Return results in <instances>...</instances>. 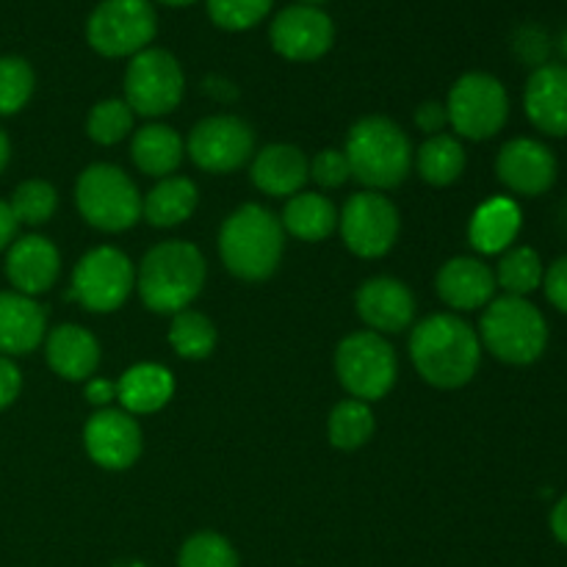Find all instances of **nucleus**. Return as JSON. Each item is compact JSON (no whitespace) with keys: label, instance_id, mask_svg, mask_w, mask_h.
<instances>
[{"label":"nucleus","instance_id":"obj_1","mask_svg":"<svg viewBox=\"0 0 567 567\" xmlns=\"http://www.w3.org/2000/svg\"><path fill=\"white\" fill-rule=\"evenodd\" d=\"M408 349L421 380L441 391L468 385L482 363L480 332L457 313H432L410 327Z\"/></svg>","mask_w":567,"mask_h":567},{"label":"nucleus","instance_id":"obj_2","mask_svg":"<svg viewBox=\"0 0 567 567\" xmlns=\"http://www.w3.org/2000/svg\"><path fill=\"white\" fill-rule=\"evenodd\" d=\"M208 266L192 241H161L147 249L136 269V291L147 310L175 316L203 293Z\"/></svg>","mask_w":567,"mask_h":567},{"label":"nucleus","instance_id":"obj_3","mask_svg":"<svg viewBox=\"0 0 567 567\" xmlns=\"http://www.w3.org/2000/svg\"><path fill=\"white\" fill-rule=\"evenodd\" d=\"M343 155L349 172L365 192L402 186L413 172L415 150L408 131L388 116H363L347 133Z\"/></svg>","mask_w":567,"mask_h":567},{"label":"nucleus","instance_id":"obj_4","mask_svg":"<svg viewBox=\"0 0 567 567\" xmlns=\"http://www.w3.org/2000/svg\"><path fill=\"white\" fill-rule=\"evenodd\" d=\"M286 230L280 216L264 205H241L219 227V255L225 269L244 282H264L280 266Z\"/></svg>","mask_w":567,"mask_h":567},{"label":"nucleus","instance_id":"obj_5","mask_svg":"<svg viewBox=\"0 0 567 567\" xmlns=\"http://www.w3.org/2000/svg\"><path fill=\"white\" fill-rule=\"evenodd\" d=\"M480 341L487 352L507 365H529L548 347V321L526 297H498L485 308Z\"/></svg>","mask_w":567,"mask_h":567},{"label":"nucleus","instance_id":"obj_6","mask_svg":"<svg viewBox=\"0 0 567 567\" xmlns=\"http://www.w3.org/2000/svg\"><path fill=\"white\" fill-rule=\"evenodd\" d=\"M75 208L94 230L125 233L142 219V194L125 169L92 164L75 181Z\"/></svg>","mask_w":567,"mask_h":567},{"label":"nucleus","instance_id":"obj_7","mask_svg":"<svg viewBox=\"0 0 567 567\" xmlns=\"http://www.w3.org/2000/svg\"><path fill=\"white\" fill-rule=\"evenodd\" d=\"M336 374L352 399L380 402L396 385L399 358L380 332H349L336 349Z\"/></svg>","mask_w":567,"mask_h":567},{"label":"nucleus","instance_id":"obj_8","mask_svg":"<svg viewBox=\"0 0 567 567\" xmlns=\"http://www.w3.org/2000/svg\"><path fill=\"white\" fill-rule=\"evenodd\" d=\"M158 17L150 0H100L86 20V42L105 59H133L153 48Z\"/></svg>","mask_w":567,"mask_h":567},{"label":"nucleus","instance_id":"obj_9","mask_svg":"<svg viewBox=\"0 0 567 567\" xmlns=\"http://www.w3.org/2000/svg\"><path fill=\"white\" fill-rule=\"evenodd\" d=\"M446 114L449 127L457 133V138L485 142L507 125V89L491 72H465L449 89Z\"/></svg>","mask_w":567,"mask_h":567},{"label":"nucleus","instance_id":"obj_10","mask_svg":"<svg viewBox=\"0 0 567 567\" xmlns=\"http://www.w3.org/2000/svg\"><path fill=\"white\" fill-rule=\"evenodd\" d=\"M186 92L183 66L169 50L147 48L131 59L125 70V103L133 114L158 120L181 105Z\"/></svg>","mask_w":567,"mask_h":567},{"label":"nucleus","instance_id":"obj_11","mask_svg":"<svg viewBox=\"0 0 567 567\" xmlns=\"http://www.w3.org/2000/svg\"><path fill=\"white\" fill-rule=\"evenodd\" d=\"M72 297L92 313H114L136 288V266L122 249L94 247L72 269Z\"/></svg>","mask_w":567,"mask_h":567},{"label":"nucleus","instance_id":"obj_12","mask_svg":"<svg viewBox=\"0 0 567 567\" xmlns=\"http://www.w3.org/2000/svg\"><path fill=\"white\" fill-rule=\"evenodd\" d=\"M338 230L352 255L365 260L385 258L396 244L402 219L393 199L380 192H358L343 203L338 214Z\"/></svg>","mask_w":567,"mask_h":567},{"label":"nucleus","instance_id":"obj_13","mask_svg":"<svg viewBox=\"0 0 567 567\" xmlns=\"http://www.w3.org/2000/svg\"><path fill=\"white\" fill-rule=\"evenodd\" d=\"M186 155L210 175L241 169L255 155V131L247 120L214 114L199 120L186 138Z\"/></svg>","mask_w":567,"mask_h":567},{"label":"nucleus","instance_id":"obj_14","mask_svg":"<svg viewBox=\"0 0 567 567\" xmlns=\"http://www.w3.org/2000/svg\"><path fill=\"white\" fill-rule=\"evenodd\" d=\"M271 48L288 61H316L330 53L336 22L319 6L293 3L277 11L269 28Z\"/></svg>","mask_w":567,"mask_h":567},{"label":"nucleus","instance_id":"obj_15","mask_svg":"<svg viewBox=\"0 0 567 567\" xmlns=\"http://www.w3.org/2000/svg\"><path fill=\"white\" fill-rule=\"evenodd\" d=\"M83 449L89 460L105 471H127L142 457L144 435L136 415L125 410H94L83 426Z\"/></svg>","mask_w":567,"mask_h":567},{"label":"nucleus","instance_id":"obj_16","mask_svg":"<svg viewBox=\"0 0 567 567\" xmlns=\"http://www.w3.org/2000/svg\"><path fill=\"white\" fill-rule=\"evenodd\" d=\"M496 175L518 197H540L557 183V158L537 138H513L496 155Z\"/></svg>","mask_w":567,"mask_h":567},{"label":"nucleus","instance_id":"obj_17","mask_svg":"<svg viewBox=\"0 0 567 567\" xmlns=\"http://www.w3.org/2000/svg\"><path fill=\"white\" fill-rule=\"evenodd\" d=\"M360 321L371 332L380 336H396L413 327L415 321V297L408 288V282L396 277H371L358 288L354 297Z\"/></svg>","mask_w":567,"mask_h":567},{"label":"nucleus","instance_id":"obj_18","mask_svg":"<svg viewBox=\"0 0 567 567\" xmlns=\"http://www.w3.org/2000/svg\"><path fill=\"white\" fill-rule=\"evenodd\" d=\"M61 275V252L50 238L20 236L11 241L6 255V277L14 286L17 293L37 299L39 293H48Z\"/></svg>","mask_w":567,"mask_h":567},{"label":"nucleus","instance_id":"obj_19","mask_svg":"<svg viewBox=\"0 0 567 567\" xmlns=\"http://www.w3.org/2000/svg\"><path fill=\"white\" fill-rule=\"evenodd\" d=\"M496 288L493 269L474 255H457V258L446 260L435 277L437 297L457 313L487 308L493 302Z\"/></svg>","mask_w":567,"mask_h":567},{"label":"nucleus","instance_id":"obj_20","mask_svg":"<svg viewBox=\"0 0 567 567\" xmlns=\"http://www.w3.org/2000/svg\"><path fill=\"white\" fill-rule=\"evenodd\" d=\"M249 181L266 197H293L310 181V158L297 144H266L249 161Z\"/></svg>","mask_w":567,"mask_h":567},{"label":"nucleus","instance_id":"obj_21","mask_svg":"<svg viewBox=\"0 0 567 567\" xmlns=\"http://www.w3.org/2000/svg\"><path fill=\"white\" fill-rule=\"evenodd\" d=\"M524 109L546 136H567V64H543L529 75Z\"/></svg>","mask_w":567,"mask_h":567},{"label":"nucleus","instance_id":"obj_22","mask_svg":"<svg viewBox=\"0 0 567 567\" xmlns=\"http://www.w3.org/2000/svg\"><path fill=\"white\" fill-rule=\"evenodd\" d=\"M44 360L61 380L86 382L100 365V343L81 324H59L44 336Z\"/></svg>","mask_w":567,"mask_h":567},{"label":"nucleus","instance_id":"obj_23","mask_svg":"<svg viewBox=\"0 0 567 567\" xmlns=\"http://www.w3.org/2000/svg\"><path fill=\"white\" fill-rule=\"evenodd\" d=\"M48 336V313L33 297L0 291V354H31Z\"/></svg>","mask_w":567,"mask_h":567},{"label":"nucleus","instance_id":"obj_24","mask_svg":"<svg viewBox=\"0 0 567 567\" xmlns=\"http://www.w3.org/2000/svg\"><path fill=\"white\" fill-rule=\"evenodd\" d=\"M175 396V377L161 363H136L116 380V402L131 415H153Z\"/></svg>","mask_w":567,"mask_h":567},{"label":"nucleus","instance_id":"obj_25","mask_svg":"<svg viewBox=\"0 0 567 567\" xmlns=\"http://www.w3.org/2000/svg\"><path fill=\"white\" fill-rule=\"evenodd\" d=\"M520 208L509 197H491L474 210L468 241L480 255H502L513 247L520 233Z\"/></svg>","mask_w":567,"mask_h":567},{"label":"nucleus","instance_id":"obj_26","mask_svg":"<svg viewBox=\"0 0 567 567\" xmlns=\"http://www.w3.org/2000/svg\"><path fill=\"white\" fill-rule=\"evenodd\" d=\"M186 155V142L175 127L164 122H147L144 127L133 131L131 138V158L142 175L150 177H169L175 175L177 166Z\"/></svg>","mask_w":567,"mask_h":567},{"label":"nucleus","instance_id":"obj_27","mask_svg":"<svg viewBox=\"0 0 567 567\" xmlns=\"http://www.w3.org/2000/svg\"><path fill=\"white\" fill-rule=\"evenodd\" d=\"M197 203L199 188L192 177H161L142 197V219H147L158 230H169V227L183 225L197 210Z\"/></svg>","mask_w":567,"mask_h":567},{"label":"nucleus","instance_id":"obj_28","mask_svg":"<svg viewBox=\"0 0 567 567\" xmlns=\"http://www.w3.org/2000/svg\"><path fill=\"white\" fill-rule=\"evenodd\" d=\"M280 225L299 241L319 244L338 230V210L330 197L319 192H299L288 197Z\"/></svg>","mask_w":567,"mask_h":567},{"label":"nucleus","instance_id":"obj_29","mask_svg":"<svg viewBox=\"0 0 567 567\" xmlns=\"http://www.w3.org/2000/svg\"><path fill=\"white\" fill-rule=\"evenodd\" d=\"M413 166L419 169V177L430 186L443 188L452 186L463 177L465 172V147L457 136L452 133H437V136H426L415 153Z\"/></svg>","mask_w":567,"mask_h":567},{"label":"nucleus","instance_id":"obj_30","mask_svg":"<svg viewBox=\"0 0 567 567\" xmlns=\"http://www.w3.org/2000/svg\"><path fill=\"white\" fill-rule=\"evenodd\" d=\"M377 430L374 410L369 402L360 399H343L332 408L330 419H327V437L338 452H354V449L365 446Z\"/></svg>","mask_w":567,"mask_h":567},{"label":"nucleus","instance_id":"obj_31","mask_svg":"<svg viewBox=\"0 0 567 567\" xmlns=\"http://www.w3.org/2000/svg\"><path fill=\"white\" fill-rule=\"evenodd\" d=\"M493 275H496V286L504 288L507 297H529L532 291L543 286L546 266H543L537 249L509 247L507 252H502V260L493 269Z\"/></svg>","mask_w":567,"mask_h":567},{"label":"nucleus","instance_id":"obj_32","mask_svg":"<svg viewBox=\"0 0 567 567\" xmlns=\"http://www.w3.org/2000/svg\"><path fill=\"white\" fill-rule=\"evenodd\" d=\"M219 341V332L216 324L199 310H181V313L172 316L169 327V343L177 352V358L183 360H205L216 349Z\"/></svg>","mask_w":567,"mask_h":567},{"label":"nucleus","instance_id":"obj_33","mask_svg":"<svg viewBox=\"0 0 567 567\" xmlns=\"http://www.w3.org/2000/svg\"><path fill=\"white\" fill-rule=\"evenodd\" d=\"M133 111L122 97L100 100L86 116V133L100 147H114L133 133Z\"/></svg>","mask_w":567,"mask_h":567},{"label":"nucleus","instance_id":"obj_34","mask_svg":"<svg viewBox=\"0 0 567 567\" xmlns=\"http://www.w3.org/2000/svg\"><path fill=\"white\" fill-rule=\"evenodd\" d=\"M9 208L14 214L17 225H48L53 219L55 208H59V192L48 181H25L14 188Z\"/></svg>","mask_w":567,"mask_h":567},{"label":"nucleus","instance_id":"obj_35","mask_svg":"<svg viewBox=\"0 0 567 567\" xmlns=\"http://www.w3.org/2000/svg\"><path fill=\"white\" fill-rule=\"evenodd\" d=\"M37 75L20 55H0V116L20 114L33 97Z\"/></svg>","mask_w":567,"mask_h":567},{"label":"nucleus","instance_id":"obj_36","mask_svg":"<svg viewBox=\"0 0 567 567\" xmlns=\"http://www.w3.org/2000/svg\"><path fill=\"white\" fill-rule=\"evenodd\" d=\"M177 567H238V554L227 537L216 532H197L183 543Z\"/></svg>","mask_w":567,"mask_h":567},{"label":"nucleus","instance_id":"obj_37","mask_svg":"<svg viewBox=\"0 0 567 567\" xmlns=\"http://www.w3.org/2000/svg\"><path fill=\"white\" fill-rule=\"evenodd\" d=\"M208 17L221 31H249L266 20L275 0H205Z\"/></svg>","mask_w":567,"mask_h":567},{"label":"nucleus","instance_id":"obj_38","mask_svg":"<svg viewBox=\"0 0 567 567\" xmlns=\"http://www.w3.org/2000/svg\"><path fill=\"white\" fill-rule=\"evenodd\" d=\"M310 181H316V186L327 188H341L352 181V172H349V161L343 155V150H321L316 153V158L310 161Z\"/></svg>","mask_w":567,"mask_h":567},{"label":"nucleus","instance_id":"obj_39","mask_svg":"<svg viewBox=\"0 0 567 567\" xmlns=\"http://www.w3.org/2000/svg\"><path fill=\"white\" fill-rule=\"evenodd\" d=\"M548 48H551V44H548V37L543 28L526 25L520 28L518 37H515V53H518L524 61H529V64H535V70L537 66L548 64L546 61Z\"/></svg>","mask_w":567,"mask_h":567},{"label":"nucleus","instance_id":"obj_40","mask_svg":"<svg viewBox=\"0 0 567 567\" xmlns=\"http://www.w3.org/2000/svg\"><path fill=\"white\" fill-rule=\"evenodd\" d=\"M543 291L559 313H567V255L548 266L546 275H543Z\"/></svg>","mask_w":567,"mask_h":567},{"label":"nucleus","instance_id":"obj_41","mask_svg":"<svg viewBox=\"0 0 567 567\" xmlns=\"http://www.w3.org/2000/svg\"><path fill=\"white\" fill-rule=\"evenodd\" d=\"M415 125L426 133V136H437V133H446L449 127V114L446 103H437V100H426L419 111H415Z\"/></svg>","mask_w":567,"mask_h":567},{"label":"nucleus","instance_id":"obj_42","mask_svg":"<svg viewBox=\"0 0 567 567\" xmlns=\"http://www.w3.org/2000/svg\"><path fill=\"white\" fill-rule=\"evenodd\" d=\"M22 391V374L17 369V363L6 354H0V410H6L9 404L17 402Z\"/></svg>","mask_w":567,"mask_h":567},{"label":"nucleus","instance_id":"obj_43","mask_svg":"<svg viewBox=\"0 0 567 567\" xmlns=\"http://www.w3.org/2000/svg\"><path fill=\"white\" fill-rule=\"evenodd\" d=\"M116 399V382L103 380V377H92L86 380V402L94 404L97 410L111 408V402Z\"/></svg>","mask_w":567,"mask_h":567},{"label":"nucleus","instance_id":"obj_44","mask_svg":"<svg viewBox=\"0 0 567 567\" xmlns=\"http://www.w3.org/2000/svg\"><path fill=\"white\" fill-rule=\"evenodd\" d=\"M17 227H20V225H17V219H14V214H11L9 203H3V199H0V252L11 247V241L17 238Z\"/></svg>","mask_w":567,"mask_h":567},{"label":"nucleus","instance_id":"obj_45","mask_svg":"<svg viewBox=\"0 0 567 567\" xmlns=\"http://www.w3.org/2000/svg\"><path fill=\"white\" fill-rule=\"evenodd\" d=\"M551 532L563 546H567V496L559 498L551 509Z\"/></svg>","mask_w":567,"mask_h":567},{"label":"nucleus","instance_id":"obj_46","mask_svg":"<svg viewBox=\"0 0 567 567\" xmlns=\"http://www.w3.org/2000/svg\"><path fill=\"white\" fill-rule=\"evenodd\" d=\"M9 155H11V144H9V136L3 133V127H0V175H3L6 164H9Z\"/></svg>","mask_w":567,"mask_h":567},{"label":"nucleus","instance_id":"obj_47","mask_svg":"<svg viewBox=\"0 0 567 567\" xmlns=\"http://www.w3.org/2000/svg\"><path fill=\"white\" fill-rule=\"evenodd\" d=\"M158 3L172 6V9H183V6H192V3H197V0H158Z\"/></svg>","mask_w":567,"mask_h":567},{"label":"nucleus","instance_id":"obj_48","mask_svg":"<svg viewBox=\"0 0 567 567\" xmlns=\"http://www.w3.org/2000/svg\"><path fill=\"white\" fill-rule=\"evenodd\" d=\"M559 50H563V55H565V61H567V28H565L563 39H559Z\"/></svg>","mask_w":567,"mask_h":567},{"label":"nucleus","instance_id":"obj_49","mask_svg":"<svg viewBox=\"0 0 567 567\" xmlns=\"http://www.w3.org/2000/svg\"><path fill=\"white\" fill-rule=\"evenodd\" d=\"M297 3H308V6H319V3H324V0H297Z\"/></svg>","mask_w":567,"mask_h":567}]
</instances>
